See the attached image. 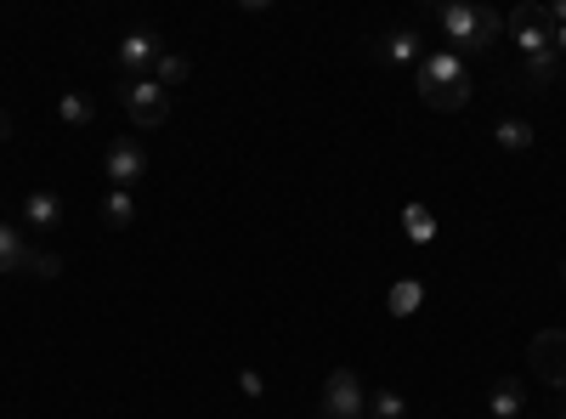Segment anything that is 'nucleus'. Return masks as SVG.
<instances>
[{
  "label": "nucleus",
  "instance_id": "9d476101",
  "mask_svg": "<svg viewBox=\"0 0 566 419\" xmlns=\"http://www.w3.org/2000/svg\"><path fill=\"white\" fill-rule=\"evenodd\" d=\"M23 221L40 227V232H52V227L63 221V199H57L52 188H34V193L23 199Z\"/></svg>",
  "mask_w": 566,
  "mask_h": 419
},
{
  "label": "nucleus",
  "instance_id": "ddd939ff",
  "mask_svg": "<svg viewBox=\"0 0 566 419\" xmlns=\"http://www.w3.org/2000/svg\"><path fill=\"white\" fill-rule=\"evenodd\" d=\"M419 301H424V284H419V277H402V284H391V295H386L391 317H408V312H419Z\"/></svg>",
  "mask_w": 566,
  "mask_h": 419
},
{
  "label": "nucleus",
  "instance_id": "dca6fc26",
  "mask_svg": "<svg viewBox=\"0 0 566 419\" xmlns=\"http://www.w3.org/2000/svg\"><path fill=\"white\" fill-rule=\"evenodd\" d=\"M493 136H499L504 154H527V148H533V125H527V119H504Z\"/></svg>",
  "mask_w": 566,
  "mask_h": 419
},
{
  "label": "nucleus",
  "instance_id": "4468645a",
  "mask_svg": "<svg viewBox=\"0 0 566 419\" xmlns=\"http://www.w3.org/2000/svg\"><path fill=\"white\" fill-rule=\"evenodd\" d=\"M402 232H408L413 244H431V239H437V216L424 210V205H408V210H402Z\"/></svg>",
  "mask_w": 566,
  "mask_h": 419
},
{
  "label": "nucleus",
  "instance_id": "f257e3e1",
  "mask_svg": "<svg viewBox=\"0 0 566 419\" xmlns=\"http://www.w3.org/2000/svg\"><path fill=\"white\" fill-rule=\"evenodd\" d=\"M419 74V103L437 108V114H459L470 103V74H464V57L437 45V52H424V63L413 69Z\"/></svg>",
  "mask_w": 566,
  "mask_h": 419
},
{
  "label": "nucleus",
  "instance_id": "b1692460",
  "mask_svg": "<svg viewBox=\"0 0 566 419\" xmlns=\"http://www.w3.org/2000/svg\"><path fill=\"white\" fill-rule=\"evenodd\" d=\"M7 136H12V114H7V108H0V143H7Z\"/></svg>",
  "mask_w": 566,
  "mask_h": 419
},
{
  "label": "nucleus",
  "instance_id": "aec40b11",
  "mask_svg": "<svg viewBox=\"0 0 566 419\" xmlns=\"http://www.w3.org/2000/svg\"><path fill=\"white\" fill-rule=\"evenodd\" d=\"M154 80H159V85H165V91H170V85H181V80H187V63H181V57H170V52H165V57H159V63H154Z\"/></svg>",
  "mask_w": 566,
  "mask_h": 419
},
{
  "label": "nucleus",
  "instance_id": "423d86ee",
  "mask_svg": "<svg viewBox=\"0 0 566 419\" xmlns=\"http://www.w3.org/2000/svg\"><path fill=\"white\" fill-rule=\"evenodd\" d=\"M527 363H533V375H538L549 391H566V329H544V335H533Z\"/></svg>",
  "mask_w": 566,
  "mask_h": 419
},
{
  "label": "nucleus",
  "instance_id": "6e6552de",
  "mask_svg": "<svg viewBox=\"0 0 566 419\" xmlns=\"http://www.w3.org/2000/svg\"><path fill=\"white\" fill-rule=\"evenodd\" d=\"M374 63H386V69H419L424 63V40L419 29H391L374 40Z\"/></svg>",
  "mask_w": 566,
  "mask_h": 419
},
{
  "label": "nucleus",
  "instance_id": "a211bd4d",
  "mask_svg": "<svg viewBox=\"0 0 566 419\" xmlns=\"http://www.w3.org/2000/svg\"><path fill=\"white\" fill-rule=\"evenodd\" d=\"M103 221H108V227H130V221H136V199L119 193V188H108V193H103Z\"/></svg>",
  "mask_w": 566,
  "mask_h": 419
},
{
  "label": "nucleus",
  "instance_id": "39448f33",
  "mask_svg": "<svg viewBox=\"0 0 566 419\" xmlns=\"http://www.w3.org/2000/svg\"><path fill=\"white\" fill-rule=\"evenodd\" d=\"M103 176L114 181L119 193H130L136 181H148V154H142V143H136V136H114V143H108V154H103Z\"/></svg>",
  "mask_w": 566,
  "mask_h": 419
},
{
  "label": "nucleus",
  "instance_id": "9b49d317",
  "mask_svg": "<svg viewBox=\"0 0 566 419\" xmlns=\"http://www.w3.org/2000/svg\"><path fill=\"white\" fill-rule=\"evenodd\" d=\"M29 261H34V250L18 239L7 221H0V272H29Z\"/></svg>",
  "mask_w": 566,
  "mask_h": 419
},
{
  "label": "nucleus",
  "instance_id": "393cba45",
  "mask_svg": "<svg viewBox=\"0 0 566 419\" xmlns=\"http://www.w3.org/2000/svg\"><path fill=\"white\" fill-rule=\"evenodd\" d=\"M560 277H566V272H560Z\"/></svg>",
  "mask_w": 566,
  "mask_h": 419
},
{
  "label": "nucleus",
  "instance_id": "2eb2a0df",
  "mask_svg": "<svg viewBox=\"0 0 566 419\" xmlns=\"http://www.w3.org/2000/svg\"><path fill=\"white\" fill-rule=\"evenodd\" d=\"M57 119H63V125H74V130H85L91 119H97V108H91V103L80 97V91H63V97H57Z\"/></svg>",
  "mask_w": 566,
  "mask_h": 419
},
{
  "label": "nucleus",
  "instance_id": "0eeeda50",
  "mask_svg": "<svg viewBox=\"0 0 566 419\" xmlns=\"http://www.w3.org/2000/svg\"><path fill=\"white\" fill-rule=\"evenodd\" d=\"M504 34L522 57H544L549 52V23H544V7H522L504 18Z\"/></svg>",
  "mask_w": 566,
  "mask_h": 419
},
{
  "label": "nucleus",
  "instance_id": "f3484780",
  "mask_svg": "<svg viewBox=\"0 0 566 419\" xmlns=\"http://www.w3.org/2000/svg\"><path fill=\"white\" fill-rule=\"evenodd\" d=\"M522 80H527L533 91H544V85H555V80H560V57H555V52H544V57H527V69H522Z\"/></svg>",
  "mask_w": 566,
  "mask_h": 419
},
{
  "label": "nucleus",
  "instance_id": "1a4fd4ad",
  "mask_svg": "<svg viewBox=\"0 0 566 419\" xmlns=\"http://www.w3.org/2000/svg\"><path fill=\"white\" fill-rule=\"evenodd\" d=\"M159 57H165V40H159L154 29H148V34H125V40H119V69H125L130 80H142Z\"/></svg>",
  "mask_w": 566,
  "mask_h": 419
},
{
  "label": "nucleus",
  "instance_id": "412c9836",
  "mask_svg": "<svg viewBox=\"0 0 566 419\" xmlns=\"http://www.w3.org/2000/svg\"><path fill=\"white\" fill-rule=\"evenodd\" d=\"M29 272H34V277H57V272H63V261H57V255H40V250H34Z\"/></svg>",
  "mask_w": 566,
  "mask_h": 419
},
{
  "label": "nucleus",
  "instance_id": "20e7f679",
  "mask_svg": "<svg viewBox=\"0 0 566 419\" xmlns=\"http://www.w3.org/2000/svg\"><path fill=\"white\" fill-rule=\"evenodd\" d=\"M317 419H368V386L357 380V368H335V375H328Z\"/></svg>",
  "mask_w": 566,
  "mask_h": 419
},
{
  "label": "nucleus",
  "instance_id": "f03ea898",
  "mask_svg": "<svg viewBox=\"0 0 566 419\" xmlns=\"http://www.w3.org/2000/svg\"><path fill=\"white\" fill-rule=\"evenodd\" d=\"M437 23L448 34V52H453V45H464V52H488V45L504 40V12L476 7V0H464V7H442Z\"/></svg>",
  "mask_w": 566,
  "mask_h": 419
},
{
  "label": "nucleus",
  "instance_id": "f8f14e48",
  "mask_svg": "<svg viewBox=\"0 0 566 419\" xmlns=\"http://www.w3.org/2000/svg\"><path fill=\"white\" fill-rule=\"evenodd\" d=\"M522 408H527V397H522V386H515V380H499L493 386V397H488V413L493 419H522Z\"/></svg>",
  "mask_w": 566,
  "mask_h": 419
},
{
  "label": "nucleus",
  "instance_id": "6ab92c4d",
  "mask_svg": "<svg viewBox=\"0 0 566 419\" xmlns=\"http://www.w3.org/2000/svg\"><path fill=\"white\" fill-rule=\"evenodd\" d=\"M368 419H408V402H402V391L380 386V391L368 397Z\"/></svg>",
  "mask_w": 566,
  "mask_h": 419
},
{
  "label": "nucleus",
  "instance_id": "7ed1b4c3",
  "mask_svg": "<svg viewBox=\"0 0 566 419\" xmlns=\"http://www.w3.org/2000/svg\"><path fill=\"white\" fill-rule=\"evenodd\" d=\"M119 108L130 114V125H165L170 119V91L154 80V74H142V80H125L119 85Z\"/></svg>",
  "mask_w": 566,
  "mask_h": 419
},
{
  "label": "nucleus",
  "instance_id": "4be33fe9",
  "mask_svg": "<svg viewBox=\"0 0 566 419\" xmlns=\"http://www.w3.org/2000/svg\"><path fill=\"white\" fill-rule=\"evenodd\" d=\"M239 386H244V397H261L266 386H261V375H239Z\"/></svg>",
  "mask_w": 566,
  "mask_h": 419
},
{
  "label": "nucleus",
  "instance_id": "5701e85b",
  "mask_svg": "<svg viewBox=\"0 0 566 419\" xmlns=\"http://www.w3.org/2000/svg\"><path fill=\"white\" fill-rule=\"evenodd\" d=\"M549 52H555V57L566 63V29H555V34H549Z\"/></svg>",
  "mask_w": 566,
  "mask_h": 419
}]
</instances>
